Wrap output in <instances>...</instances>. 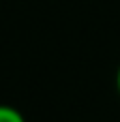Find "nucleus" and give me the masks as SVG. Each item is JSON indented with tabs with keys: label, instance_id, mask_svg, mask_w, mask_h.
Wrapping results in <instances>:
<instances>
[{
	"label": "nucleus",
	"instance_id": "nucleus-1",
	"mask_svg": "<svg viewBox=\"0 0 120 122\" xmlns=\"http://www.w3.org/2000/svg\"><path fill=\"white\" fill-rule=\"evenodd\" d=\"M0 122H24V118L11 107H0Z\"/></svg>",
	"mask_w": 120,
	"mask_h": 122
},
{
	"label": "nucleus",
	"instance_id": "nucleus-2",
	"mask_svg": "<svg viewBox=\"0 0 120 122\" xmlns=\"http://www.w3.org/2000/svg\"><path fill=\"white\" fill-rule=\"evenodd\" d=\"M118 88H120V73H118Z\"/></svg>",
	"mask_w": 120,
	"mask_h": 122
}]
</instances>
